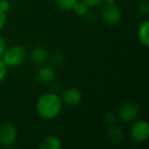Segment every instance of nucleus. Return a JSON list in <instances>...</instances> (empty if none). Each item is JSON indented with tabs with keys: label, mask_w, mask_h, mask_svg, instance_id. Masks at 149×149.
Masks as SVG:
<instances>
[{
	"label": "nucleus",
	"mask_w": 149,
	"mask_h": 149,
	"mask_svg": "<svg viewBox=\"0 0 149 149\" xmlns=\"http://www.w3.org/2000/svg\"><path fill=\"white\" fill-rule=\"evenodd\" d=\"M36 109H37L38 114L44 120H54L61 112V98L54 92L42 94L37 100Z\"/></svg>",
	"instance_id": "f257e3e1"
},
{
	"label": "nucleus",
	"mask_w": 149,
	"mask_h": 149,
	"mask_svg": "<svg viewBox=\"0 0 149 149\" xmlns=\"http://www.w3.org/2000/svg\"><path fill=\"white\" fill-rule=\"evenodd\" d=\"M27 57V50L21 45H13L6 48L3 52L1 59L6 68H15L21 65Z\"/></svg>",
	"instance_id": "f03ea898"
},
{
	"label": "nucleus",
	"mask_w": 149,
	"mask_h": 149,
	"mask_svg": "<svg viewBox=\"0 0 149 149\" xmlns=\"http://www.w3.org/2000/svg\"><path fill=\"white\" fill-rule=\"evenodd\" d=\"M139 113H140V108L138 104L135 101H127L120 106L118 111V118L123 123L130 124L136 120Z\"/></svg>",
	"instance_id": "7ed1b4c3"
},
{
	"label": "nucleus",
	"mask_w": 149,
	"mask_h": 149,
	"mask_svg": "<svg viewBox=\"0 0 149 149\" xmlns=\"http://www.w3.org/2000/svg\"><path fill=\"white\" fill-rule=\"evenodd\" d=\"M131 137L138 143H143L149 138V125L146 120H136L132 124L130 129Z\"/></svg>",
	"instance_id": "20e7f679"
},
{
	"label": "nucleus",
	"mask_w": 149,
	"mask_h": 149,
	"mask_svg": "<svg viewBox=\"0 0 149 149\" xmlns=\"http://www.w3.org/2000/svg\"><path fill=\"white\" fill-rule=\"evenodd\" d=\"M17 132L15 127L10 123H4L0 125V145L9 147L17 141Z\"/></svg>",
	"instance_id": "39448f33"
},
{
	"label": "nucleus",
	"mask_w": 149,
	"mask_h": 149,
	"mask_svg": "<svg viewBox=\"0 0 149 149\" xmlns=\"http://www.w3.org/2000/svg\"><path fill=\"white\" fill-rule=\"evenodd\" d=\"M122 13L116 4H106L101 9V19L106 25L113 26L120 21Z\"/></svg>",
	"instance_id": "423d86ee"
},
{
	"label": "nucleus",
	"mask_w": 149,
	"mask_h": 149,
	"mask_svg": "<svg viewBox=\"0 0 149 149\" xmlns=\"http://www.w3.org/2000/svg\"><path fill=\"white\" fill-rule=\"evenodd\" d=\"M60 98H61L62 103L72 107V106H77L81 103L83 95H82V92L79 89L72 87L66 89L62 93V96Z\"/></svg>",
	"instance_id": "0eeeda50"
},
{
	"label": "nucleus",
	"mask_w": 149,
	"mask_h": 149,
	"mask_svg": "<svg viewBox=\"0 0 149 149\" xmlns=\"http://www.w3.org/2000/svg\"><path fill=\"white\" fill-rule=\"evenodd\" d=\"M55 79V70L52 66L42 64L36 72V80L42 85H48Z\"/></svg>",
	"instance_id": "6e6552de"
},
{
	"label": "nucleus",
	"mask_w": 149,
	"mask_h": 149,
	"mask_svg": "<svg viewBox=\"0 0 149 149\" xmlns=\"http://www.w3.org/2000/svg\"><path fill=\"white\" fill-rule=\"evenodd\" d=\"M49 58V52L46 48L44 47H36L30 53V60L32 63L36 64V65H42L47 61Z\"/></svg>",
	"instance_id": "1a4fd4ad"
},
{
	"label": "nucleus",
	"mask_w": 149,
	"mask_h": 149,
	"mask_svg": "<svg viewBox=\"0 0 149 149\" xmlns=\"http://www.w3.org/2000/svg\"><path fill=\"white\" fill-rule=\"evenodd\" d=\"M40 149H61L62 143L59 138L55 136H48L42 139L39 144Z\"/></svg>",
	"instance_id": "9d476101"
},
{
	"label": "nucleus",
	"mask_w": 149,
	"mask_h": 149,
	"mask_svg": "<svg viewBox=\"0 0 149 149\" xmlns=\"http://www.w3.org/2000/svg\"><path fill=\"white\" fill-rule=\"evenodd\" d=\"M148 29H149V22L145 21L139 26L138 31H137V37H138L139 42L146 48L149 46Z\"/></svg>",
	"instance_id": "9b49d317"
},
{
	"label": "nucleus",
	"mask_w": 149,
	"mask_h": 149,
	"mask_svg": "<svg viewBox=\"0 0 149 149\" xmlns=\"http://www.w3.org/2000/svg\"><path fill=\"white\" fill-rule=\"evenodd\" d=\"M107 138L111 143H120L124 138V132L116 125H110V128L107 131Z\"/></svg>",
	"instance_id": "f8f14e48"
},
{
	"label": "nucleus",
	"mask_w": 149,
	"mask_h": 149,
	"mask_svg": "<svg viewBox=\"0 0 149 149\" xmlns=\"http://www.w3.org/2000/svg\"><path fill=\"white\" fill-rule=\"evenodd\" d=\"M78 2V0H55V4L61 10L70 11L72 10L74 4Z\"/></svg>",
	"instance_id": "ddd939ff"
},
{
	"label": "nucleus",
	"mask_w": 149,
	"mask_h": 149,
	"mask_svg": "<svg viewBox=\"0 0 149 149\" xmlns=\"http://www.w3.org/2000/svg\"><path fill=\"white\" fill-rule=\"evenodd\" d=\"M89 8H90V7L88 6L85 2H83V1H81V0H78V2L74 4L72 10L77 13L78 15H81V17H82V15H87V13L89 11Z\"/></svg>",
	"instance_id": "4468645a"
},
{
	"label": "nucleus",
	"mask_w": 149,
	"mask_h": 149,
	"mask_svg": "<svg viewBox=\"0 0 149 149\" xmlns=\"http://www.w3.org/2000/svg\"><path fill=\"white\" fill-rule=\"evenodd\" d=\"M63 54L61 52H54L51 54V57H50V61H51L52 65L54 66H58L63 62Z\"/></svg>",
	"instance_id": "2eb2a0df"
},
{
	"label": "nucleus",
	"mask_w": 149,
	"mask_h": 149,
	"mask_svg": "<svg viewBox=\"0 0 149 149\" xmlns=\"http://www.w3.org/2000/svg\"><path fill=\"white\" fill-rule=\"evenodd\" d=\"M138 13L141 15H147L149 13V4L147 1H142L138 5Z\"/></svg>",
	"instance_id": "dca6fc26"
},
{
	"label": "nucleus",
	"mask_w": 149,
	"mask_h": 149,
	"mask_svg": "<svg viewBox=\"0 0 149 149\" xmlns=\"http://www.w3.org/2000/svg\"><path fill=\"white\" fill-rule=\"evenodd\" d=\"M116 120H118V116L114 112H107L104 116V122L108 125H113L116 124Z\"/></svg>",
	"instance_id": "f3484780"
},
{
	"label": "nucleus",
	"mask_w": 149,
	"mask_h": 149,
	"mask_svg": "<svg viewBox=\"0 0 149 149\" xmlns=\"http://www.w3.org/2000/svg\"><path fill=\"white\" fill-rule=\"evenodd\" d=\"M6 72H7V68L4 64V62L2 61L1 57H0V83L4 80L5 76H6Z\"/></svg>",
	"instance_id": "a211bd4d"
},
{
	"label": "nucleus",
	"mask_w": 149,
	"mask_h": 149,
	"mask_svg": "<svg viewBox=\"0 0 149 149\" xmlns=\"http://www.w3.org/2000/svg\"><path fill=\"white\" fill-rule=\"evenodd\" d=\"M83 2H85L89 7H97L103 3L104 0H81Z\"/></svg>",
	"instance_id": "6ab92c4d"
},
{
	"label": "nucleus",
	"mask_w": 149,
	"mask_h": 149,
	"mask_svg": "<svg viewBox=\"0 0 149 149\" xmlns=\"http://www.w3.org/2000/svg\"><path fill=\"white\" fill-rule=\"evenodd\" d=\"M10 9V3L8 0H0V10L7 13Z\"/></svg>",
	"instance_id": "aec40b11"
},
{
	"label": "nucleus",
	"mask_w": 149,
	"mask_h": 149,
	"mask_svg": "<svg viewBox=\"0 0 149 149\" xmlns=\"http://www.w3.org/2000/svg\"><path fill=\"white\" fill-rule=\"evenodd\" d=\"M6 13L0 10V30H2L4 28L5 24H6Z\"/></svg>",
	"instance_id": "412c9836"
},
{
	"label": "nucleus",
	"mask_w": 149,
	"mask_h": 149,
	"mask_svg": "<svg viewBox=\"0 0 149 149\" xmlns=\"http://www.w3.org/2000/svg\"><path fill=\"white\" fill-rule=\"evenodd\" d=\"M5 49H6V43H5V40L0 36V57L2 56V54H3V52H4Z\"/></svg>",
	"instance_id": "4be33fe9"
},
{
	"label": "nucleus",
	"mask_w": 149,
	"mask_h": 149,
	"mask_svg": "<svg viewBox=\"0 0 149 149\" xmlns=\"http://www.w3.org/2000/svg\"><path fill=\"white\" fill-rule=\"evenodd\" d=\"M103 2H105L106 4H116V0H104Z\"/></svg>",
	"instance_id": "5701e85b"
}]
</instances>
